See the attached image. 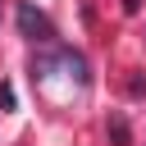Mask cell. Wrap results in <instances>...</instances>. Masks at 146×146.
<instances>
[{
  "label": "cell",
  "mask_w": 146,
  "mask_h": 146,
  "mask_svg": "<svg viewBox=\"0 0 146 146\" xmlns=\"http://www.w3.org/2000/svg\"><path fill=\"white\" fill-rule=\"evenodd\" d=\"M18 23H23V32H27V36H41V41L50 36V23H46L32 5H18Z\"/></svg>",
  "instance_id": "cell-1"
},
{
  "label": "cell",
  "mask_w": 146,
  "mask_h": 146,
  "mask_svg": "<svg viewBox=\"0 0 146 146\" xmlns=\"http://www.w3.org/2000/svg\"><path fill=\"white\" fill-rule=\"evenodd\" d=\"M114 141H119V146H128V123H123V119H114Z\"/></svg>",
  "instance_id": "cell-2"
}]
</instances>
